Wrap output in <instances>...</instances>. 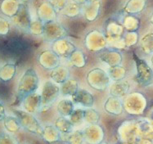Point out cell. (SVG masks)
I'll list each match as a JSON object with an SVG mask.
<instances>
[{"label":"cell","instance_id":"cell-1","mask_svg":"<svg viewBox=\"0 0 153 144\" xmlns=\"http://www.w3.org/2000/svg\"><path fill=\"white\" fill-rule=\"evenodd\" d=\"M39 86V77L34 68H28L22 73L17 85V94L22 99L34 94Z\"/></svg>","mask_w":153,"mask_h":144},{"label":"cell","instance_id":"cell-2","mask_svg":"<svg viewBox=\"0 0 153 144\" xmlns=\"http://www.w3.org/2000/svg\"><path fill=\"white\" fill-rule=\"evenodd\" d=\"M87 81L91 88L102 91L107 88L111 79L107 72L100 68H95L88 73Z\"/></svg>","mask_w":153,"mask_h":144},{"label":"cell","instance_id":"cell-3","mask_svg":"<svg viewBox=\"0 0 153 144\" xmlns=\"http://www.w3.org/2000/svg\"><path fill=\"white\" fill-rule=\"evenodd\" d=\"M66 32L62 25L58 24L55 21L44 22V37L45 41L54 42V41L66 38Z\"/></svg>","mask_w":153,"mask_h":144},{"label":"cell","instance_id":"cell-4","mask_svg":"<svg viewBox=\"0 0 153 144\" xmlns=\"http://www.w3.org/2000/svg\"><path fill=\"white\" fill-rule=\"evenodd\" d=\"M134 60L136 62V66H137L136 78L137 79V82H139L140 85L143 86L151 85L153 79L152 70L148 66L146 62L138 58L136 55H134Z\"/></svg>","mask_w":153,"mask_h":144},{"label":"cell","instance_id":"cell-5","mask_svg":"<svg viewBox=\"0 0 153 144\" xmlns=\"http://www.w3.org/2000/svg\"><path fill=\"white\" fill-rule=\"evenodd\" d=\"M61 94L60 85L53 82L52 79L48 80L44 84L41 92V100L43 105L50 104L56 100Z\"/></svg>","mask_w":153,"mask_h":144},{"label":"cell","instance_id":"cell-6","mask_svg":"<svg viewBox=\"0 0 153 144\" xmlns=\"http://www.w3.org/2000/svg\"><path fill=\"white\" fill-rule=\"evenodd\" d=\"M16 116L18 117L22 128H25L32 133H40L42 131L39 124L31 114L22 110L16 111Z\"/></svg>","mask_w":153,"mask_h":144},{"label":"cell","instance_id":"cell-7","mask_svg":"<svg viewBox=\"0 0 153 144\" xmlns=\"http://www.w3.org/2000/svg\"><path fill=\"white\" fill-rule=\"evenodd\" d=\"M38 62L44 69L52 71L61 65V57L53 50H46L39 54L38 57Z\"/></svg>","mask_w":153,"mask_h":144},{"label":"cell","instance_id":"cell-8","mask_svg":"<svg viewBox=\"0 0 153 144\" xmlns=\"http://www.w3.org/2000/svg\"><path fill=\"white\" fill-rule=\"evenodd\" d=\"M97 56L102 62L110 66H120L123 62V56L119 50L104 48L97 53Z\"/></svg>","mask_w":153,"mask_h":144},{"label":"cell","instance_id":"cell-9","mask_svg":"<svg viewBox=\"0 0 153 144\" xmlns=\"http://www.w3.org/2000/svg\"><path fill=\"white\" fill-rule=\"evenodd\" d=\"M76 49L74 44L67 40L66 38H62L53 42V50L61 58L68 59L69 56Z\"/></svg>","mask_w":153,"mask_h":144},{"label":"cell","instance_id":"cell-10","mask_svg":"<svg viewBox=\"0 0 153 144\" xmlns=\"http://www.w3.org/2000/svg\"><path fill=\"white\" fill-rule=\"evenodd\" d=\"M11 21L20 30L29 31V28H30V23H31V20H30V17L28 9L26 8L25 5L22 3L19 11L15 16L11 18Z\"/></svg>","mask_w":153,"mask_h":144},{"label":"cell","instance_id":"cell-11","mask_svg":"<svg viewBox=\"0 0 153 144\" xmlns=\"http://www.w3.org/2000/svg\"><path fill=\"white\" fill-rule=\"evenodd\" d=\"M42 105L41 95L36 92L34 94H29L22 99V107L27 112L32 113L38 107Z\"/></svg>","mask_w":153,"mask_h":144},{"label":"cell","instance_id":"cell-12","mask_svg":"<svg viewBox=\"0 0 153 144\" xmlns=\"http://www.w3.org/2000/svg\"><path fill=\"white\" fill-rule=\"evenodd\" d=\"M51 79L57 85H62L63 83L70 79V71L66 66L60 65L54 68L50 72Z\"/></svg>","mask_w":153,"mask_h":144},{"label":"cell","instance_id":"cell-13","mask_svg":"<svg viewBox=\"0 0 153 144\" xmlns=\"http://www.w3.org/2000/svg\"><path fill=\"white\" fill-rule=\"evenodd\" d=\"M22 3H20L19 0H3L1 3L0 9L5 16L11 19L17 13Z\"/></svg>","mask_w":153,"mask_h":144},{"label":"cell","instance_id":"cell-14","mask_svg":"<svg viewBox=\"0 0 153 144\" xmlns=\"http://www.w3.org/2000/svg\"><path fill=\"white\" fill-rule=\"evenodd\" d=\"M72 99L74 102L79 103L85 106V107H89L94 104V97L88 91L79 88L75 95L72 96Z\"/></svg>","mask_w":153,"mask_h":144},{"label":"cell","instance_id":"cell-15","mask_svg":"<svg viewBox=\"0 0 153 144\" xmlns=\"http://www.w3.org/2000/svg\"><path fill=\"white\" fill-rule=\"evenodd\" d=\"M16 73V66L13 62H7L0 67V81L9 82Z\"/></svg>","mask_w":153,"mask_h":144},{"label":"cell","instance_id":"cell-16","mask_svg":"<svg viewBox=\"0 0 153 144\" xmlns=\"http://www.w3.org/2000/svg\"><path fill=\"white\" fill-rule=\"evenodd\" d=\"M61 88V94L64 96H71L76 94V92L79 89V84L75 79H69L62 85H60Z\"/></svg>","mask_w":153,"mask_h":144},{"label":"cell","instance_id":"cell-17","mask_svg":"<svg viewBox=\"0 0 153 144\" xmlns=\"http://www.w3.org/2000/svg\"><path fill=\"white\" fill-rule=\"evenodd\" d=\"M84 6L85 7V17L88 21H94L95 19H97L99 10H100V0L93 1V2L85 4Z\"/></svg>","mask_w":153,"mask_h":144},{"label":"cell","instance_id":"cell-18","mask_svg":"<svg viewBox=\"0 0 153 144\" xmlns=\"http://www.w3.org/2000/svg\"><path fill=\"white\" fill-rule=\"evenodd\" d=\"M111 94L115 95L116 97H120L125 95L129 89V84L126 80H120L115 81L111 85Z\"/></svg>","mask_w":153,"mask_h":144},{"label":"cell","instance_id":"cell-19","mask_svg":"<svg viewBox=\"0 0 153 144\" xmlns=\"http://www.w3.org/2000/svg\"><path fill=\"white\" fill-rule=\"evenodd\" d=\"M3 125L6 130L9 133H16L21 128L22 125L17 116H7L3 120Z\"/></svg>","mask_w":153,"mask_h":144},{"label":"cell","instance_id":"cell-20","mask_svg":"<svg viewBox=\"0 0 153 144\" xmlns=\"http://www.w3.org/2000/svg\"><path fill=\"white\" fill-rule=\"evenodd\" d=\"M67 60L71 62L72 66H76V67H79V68L84 67L85 66V63H86L84 53L81 50L77 49V48L72 53L71 55L69 56V58Z\"/></svg>","mask_w":153,"mask_h":144},{"label":"cell","instance_id":"cell-21","mask_svg":"<svg viewBox=\"0 0 153 144\" xmlns=\"http://www.w3.org/2000/svg\"><path fill=\"white\" fill-rule=\"evenodd\" d=\"M107 73L112 81H120V80H123L125 79V69L123 66H121V65L110 66Z\"/></svg>","mask_w":153,"mask_h":144},{"label":"cell","instance_id":"cell-22","mask_svg":"<svg viewBox=\"0 0 153 144\" xmlns=\"http://www.w3.org/2000/svg\"><path fill=\"white\" fill-rule=\"evenodd\" d=\"M80 10H81V5L72 1L71 3H68L66 4V6L62 11V13L67 16L74 17V16H78L80 13Z\"/></svg>","mask_w":153,"mask_h":144},{"label":"cell","instance_id":"cell-23","mask_svg":"<svg viewBox=\"0 0 153 144\" xmlns=\"http://www.w3.org/2000/svg\"><path fill=\"white\" fill-rule=\"evenodd\" d=\"M44 23L40 19L31 21L30 28H29V32H30L32 35H36V36L44 35Z\"/></svg>","mask_w":153,"mask_h":144},{"label":"cell","instance_id":"cell-24","mask_svg":"<svg viewBox=\"0 0 153 144\" xmlns=\"http://www.w3.org/2000/svg\"><path fill=\"white\" fill-rule=\"evenodd\" d=\"M48 3L53 7L56 12H62L67 4V0H48Z\"/></svg>","mask_w":153,"mask_h":144},{"label":"cell","instance_id":"cell-25","mask_svg":"<svg viewBox=\"0 0 153 144\" xmlns=\"http://www.w3.org/2000/svg\"><path fill=\"white\" fill-rule=\"evenodd\" d=\"M10 30V22L5 17L0 16V35H6Z\"/></svg>","mask_w":153,"mask_h":144},{"label":"cell","instance_id":"cell-26","mask_svg":"<svg viewBox=\"0 0 153 144\" xmlns=\"http://www.w3.org/2000/svg\"><path fill=\"white\" fill-rule=\"evenodd\" d=\"M0 144H16V143L12 135L2 133L0 134Z\"/></svg>","mask_w":153,"mask_h":144},{"label":"cell","instance_id":"cell-27","mask_svg":"<svg viewBox=\"0 0 153 144\" xmlns=\"http://www.w3.org/2000/svg\"><path fill=\"white\" fill-rule=\"evenodd\" d=\"M6 108L4 107V105H3V102H0V121H3L4 119L6 118Z\"/></svg>","mask_w":153,"mask_h":144},{"label":"cell","instance_id":"cell-28","mask_svg":"<svg viewBox=\"0 0 153 144\" xmlns=\"http://www.w3.org/2000/svg\"><path fill=\"white\" fill-rule=\"evenodd\" d=\"M93 1H96V0H87V3H90V2H93ZM87 3H86V4H87Z\"/></svg>","mask_w":153,"mask_h":144}]
</instances>
